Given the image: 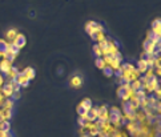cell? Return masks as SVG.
I'll use <instances>...</instances> for the list:
<instances>
[{
    "instance_id": "8992f818",
    "label": "cell",
    "mask_w": 161,
    "mask_h": 137,
    "mask_svg": "<svg viewBox=\"0 0 161 137\" xmlns=\"http://www.w3.org/2000/svg\"><path fill=\"white\" fill-rule=\"evenodd\" d=\"M148 40L153 41V43H160V33H156L154 31H150L148 32Z\"/></svg>"
},
{
    "instance_id": "52a82bcc",
    "label": "cell",
    "mask_w": 161,
    "mask_h": 137,
    "mask_svg": "<svg viewBox=\"0 0 161 137\" xmlns=\"http://www.w3.org/2000/svg\"><path fill=\"white\" fill-rule=\"evenodd\" d=\"M83 84V79L80 76H73L72 79H71V85L75 87V88H77Z\"/></svg>"
},
{
    "instance_id": "5b68a950",
    "label": "cell",
    "mask_w": 161,
    "mask_h": 137,
    "mask_svg": "<svg viewBox=\"0 0 161 137\" xmlns=\"http://www.w3.org/2000/svg\"><path fill=\"white\" fill-rule=\"evenodd\" d=\"M154 44L156 43H153V41H150V40H145L144 41V51H145V53H152L153 52V48H154Z\"/></svg>"
},
{
    "instance_id": "7c38bea8",
    "label": "cell",
    "mask_w": 161,
    "mask_h": 137,
    "mask_svg": "<svg viewBox=\"0 0 161 137\" xmlns=\"http://www.w3.org/2000/svg\"><path fill=\"white\" fill-rule=\"evenodd\" d=\"M152 31H154L156 33H160V19H156L152 23Z\"/></svg>"
},
{
    "instance_id": "9c48e42d",
    "label": "cell",
    "mask_w": 161,
    "mask_h": 137,
    "mask_svg": "<svg viewBox=\"0 0 161 137\" xmlns=\"http://www.w3.org/2000/svg\"><path fill=\"white\" fill-rule=\"evenodd\" d=\"M22 73L27 77V80H32L33 76H35V71L32 69V68H26V71L22 72Z\"/></svg>"
},
{
    "instance_id": "6da1fadb",
    "label": "cell",
    "mask_w": 161,
    "mask_h": 137,
    "mask_svg": "<svg viewBox=\"0 0 161 137\" xmlns=\"http://www.w3.org/2000/svg\"><path fill=\"white\" fill-rule=\"evenodd\" d=\"M108 119L112 124H119L120 121H121V111L116 106H113V108H110L109 112H108Z\"/></svg>"
},
{
    "instance_id": "4fadbf2b",
    "label": "cell",
    "mask_w": 161,
    "mask_h": 137,
    "mask_svg": "<svg viewBox=\"0 0 161 137\" xmlns=\"http://www.w3.org/2000/svg\"><path fill=\"white\" fill-rule=\"evenodd\" d=\"M103 71H104V75L108 76V77H110V76L113 75V69H112V68H110L109 65H105V67L103 68Z\"/></svg>"
},
{
    "instance_id": "9a60e30c",
    "label": "cell",
    "mask_w": 161,
    "mask_h": 137,
    "mask_svg": "<svg viewBox=\"0 0 161 137\" xmlns=\"http://www.w3.org/2000/svg\"><path fill=\"white\" fill-rule=\"evenodd\" d=\"M93 52H95V55H96L97 57H103V52H101V50H100L99 44H95L93 45Z\"/></svg>"
},
{
    "instance_id": "2e32d148",
    "label": "cell",
    "mask_w": 161,
    "mask_h": 137,
    "mask_svg": "<svg viewBox=\"0 0 161 137\" xmlns=\"http://www.w3.org/2000/svg\"><path fill=\"white\" fill-rule=\"evenodd\" d=\"M96 65L103 69V68L107 65V64H105V61H104V59H103V57H96Z\"/></svg>"
},
{
    "instance_id": "e0dca14e",
    "label": "cell",
    "mask_w": 161,
    "mask_h": 137,
    "mask_svg": "<svg viewBox=\"0 0 161 137\" xmlns=\"http://www.w3.org/2000/svg\"><path fill=\"white\" fill-rule=\"evenodd\" d=\"M77 112H79V115L81 116V117H85V115H87V112H88V111L85 109L83 105H79V106H77Z\"/></svg>"
},
{
    "instance_id": "277c9868",
    "label": "cell",
    "mask_w": 161,
    "mask_h": 137,
    "mask_svg": "<svg viewBox=\"0 0 161 137\" xmlns=\"http://www.w3.org/2000/svg\"><path fill=\"white\" fill-rule=\"evenodd\" d=\"M16 35H17V31H16V29H13V28H12V29H8L7 33H6V41H7V43L9 41V44L13 43Z\"/></svg>"
},
{
    "instance_id": "30bf717a",
    "label": "cell",
    "mask_w": 161,
    "mask_h": 137,
    "mask_svg": "<svg viewBox=\"0 0 161 137\" xmlns=\"http://www.w3.org/2000/svg\"><path fill=\"white\" fill-rule=\"evenodd\" d=\"M9 128H11V125L8 121H0V132L7 133V132H9Z\"/></svg>"
},
{
    "instance_id": "ba28073f",
    "label": "cell",
    "mask_w": 161,
    "mask_h": 137,
    "mask_svg": "<svg viewBox=\"0 0 161 137\" xmlns=\"http://www.w3.org/2000/svg\"><path fill=\"white\" fill-rule=\"evenodd\" d=\"M8 44L6 40H0V55H6L8 52Z\"/></svg>"
},
{
    "instance_id": "3957f363",
    "label": "cell",
    "mask_w": 161,
    "mask_h": 137,
    "mask_svg": "<svg viewBox=\"0 0 161 137\" xmlns=\"http://www.w3.org/2000/svg\"><path fill=\"white\" fill-rule=\"evenodd\" d=\"M11 67H12V64L8 60H6V59L0 61V72L4 73L6 76L8 75V72H9V69H11Z\"/></svg>"
},
{
    "instance_id": "5bb4252c",
    "label": "cell",
    "mask_w": 161,
    "mask_h": 137,
    "mask_svg": "<svg viewBox=\"0 0 161 137\" xmlns=\"http://www.w3.org/2000/svg\"><path fill=\"white\" fill-rule=\"evenodd\" d=\"M80 105H83V106H84V108L87 109V111L92 109V102H90V100H89V99H85V100H84V101H83Z\"/></svg>"
},
{
    "instance_id": "7a4b0ae2",
    "label": "cell",
    "mask_w": 161,
    "mask_h": 137,
    "mask_svg": "<svg viewBox=\"0 0 161 137\" xmlns=\"http://www.w3.org/2000/svg\"><path fill=\"white\" fill-rule=\"evenodd\" d=\"M26 43H27V39H26V36H24L23 33H17L16 37H15V40H13V44L17 48H23L24 45H26Z\"/></svg>"
},
{
    "instance_id": "8fae6325",
    "label": "cell",
    "mask_w": 161,
    "mask_h": 137,
    "mask_svg": "<svg viewBox=\"0 0 161 137\" xmlns=\"http://www.w3.org/2000/svg\"><path fill=\"white\" fill-rule=\"evenodd\" d=\"M19 51H20V48H17L16 45H15L13 43H11V44H8V52H11L12 55H15L16 56L17 53H19Z\"/></svg>"
}]
</instances>
